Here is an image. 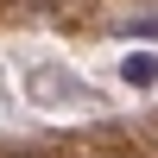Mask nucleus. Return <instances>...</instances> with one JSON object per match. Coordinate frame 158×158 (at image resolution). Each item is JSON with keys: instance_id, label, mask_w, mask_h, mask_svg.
Segmentation results:
<instances>
[{"instance_id": "obj_1", "label": "nucleus", "mask_w": 158, "mask_h": 158, "mask_svg": "<svg viewBox=\"0 0 158 158\" xmlns=\"http://www.w3.org/2000/svg\"><path fill=\"white\" fill-rule=\"evenodd\" d=\"M32 101H51V108H76V101H101V89H89V82H76L70 70H57V63H38L32 70Z\"/></svg>"}, {"instance_id": "obj_2", "label": "nucleus", "mask_w": 158, "mask_h": 158, "mask_svg": "<svg viewBox=\"0 0 158 158\" xmlns=\"http://www.w3.org/2000/svg\"><path fill=\"white\" fill-rule=\"evenodd\" d=\"M127 82H158V63L152 57H127Z\"/></svg>"}]
</instances>
